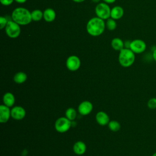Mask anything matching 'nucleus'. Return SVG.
Here are the masks:
<instances>
[{"label": "nucleus", "mask_w": 156, "mask_h": 156, "mask_svg": "<svg viewBox=\"0 0 156 156\" xmlns=\"http://www.w3.org/2000/svg\"><path fill=\"white\" fill-rule=\"evenodd\" d=\"M32 20L34 21H39L43 18V12L40 9H35L31 12Z\"/></svg>", "instance_id": "19"}, {"label": "nucleus", "mask_w": 156, "mask_h": 156, "mask_svg": "<svg viewBox=\"0 0 156 156\" xmlns=\"http://www.w3.org/2000/svg\"><path fill=\"white\" fill-rule=\"evenodd\" d=\"M117 27V24H116V21L115 20L112 18H109L108 19H107L106 20L105 22V27L109 30H114L116 29Z\"/></svg>", "instance_id": "22"}, {"label": "nucleus", "mask_w": 156, "mask_h": 156, "mask_svg": "<svg viewBox=\"0 0 156 156\" xmlns=\"http://www.w3.org/2000/svg\"><path fill=\"white\" fill-rule=\"evenodd\" d=\"M91 1H92L93 2H94V3H99L101 0H91Z\"/></svg>", "instance_id": "31"}, {"label": "nucleus", "mask_w": 156, "mask_h": 156, "mask_svg": "<svg viewBox=\"0 0 156 156\" xmlns=\"http://www.w3.org/2000/svg\"><path fill=\"white\" fill-rule=\"evenodd\" d=\"M26 115V110L21 106L16 105L11 108V117L15 120H22L25 118Z\"/></svg>", "instance_id": "10"}, {"label": "nucleus", "mask_w": 156, "mask_h": 156, "mask_svg": "<svg viewBox=\"0 0 156 156\" xmlns=\"http://www.w3.org/2000/svg\"><path fill=\"white\" fill-rule=\"evenodd\" d=\"M130 41H126L124 42V48H130Z\"/></svg>", "instance_id": "26"}, {"label": "nucleus", "mask_w": 156, "mask_h": 156, "mask_svg": "<svg viewBox=\"0 0 156 156\" xmlns=\"http://www.w3.org/2000/svg\"><path fill=\"white\" fill-rule=\"evenodd\" d=\"M73 152L77 155H82L84 154L87 151V146L82 141H76L73 147Z\"/></svg>", "instance_id": "13"}, {"label": "nucleus", "mask_w": 156, "mask_h": 156, "mask_svg": "<svg viewBox=\"0 0 156 156\" xmlns=\"http://www.w3.org/2000/svg\"><path fill=\"white\" fill-rule=\"evenodd\" d=\"M56 13L52 8H47L43 11V19L48 23H51L55 20Z\"/></svg>", "instance_id": "16"}, {"label": "nucleus", "mask_w": 156, "mask_h": 156, "mask_svg": "<svg viewBox=\"0 0 156 156\" xmlns=\"http://www.w3.org/2000/svg\"><path fill=\"white\" fill-rule=\"evenodd\" d=\"M9 20L6 16H1L0 17V29H3L5 27Z\"/></svg>", "instance_id": "24"}, {"label": "nucleus", "mask_w": 156, "mask_h": 156, "mask_svg": "<svg viewBox=\"0 0 156 156\" xmlns=\"http://www.w3.org/2000/svg\"><path fill=\"white\" fill-rule=\"evenodd\" d=\"M152 156H156V152H154V153L152 155Z\"/></svg>", "instance_id": "32"}, {"label": "nucleus", "mask_w": 156, "mask_h": 156, "mask_svg": "<svg viewBox=\"0 0 156 156\" xmlns=\"http://www.w3.org/2000/svg\"><path fill=\"white\" fill-rule=\"evenodd\" d=\"M129 49L135 54H141L146 49V44L141 39H135L131 41Z\"/></svg>", "instance_id": "8"}, {"label": "nucleus", "mask_w": 156, "mask_h": 156, "mask_svg": "<svg viewBox=\"0 0 156 156\" xmlns=\"http://www.w3.org/2000/svg\"><path fill=\"white\" fill-rule=\"evenodd\" d=\"M124 9L122 7L119 5H116L111 9L110 18L118 20L121 19L124 15Z\"/></svg>", "instance_id": "14"}, {"label": "nucleus", "mask_w": 156, "mask_h": 156, "mask_svg": "<svg viewBox=\"0 0 156 156\" xmlns=\"http://www.w3.org/2000/svg\"><path fill=\"white\" fill-rule=\"evenodd\" d=\"M104 2H105V3H107V4H113V3H114L115 1H116V0H102Z\"/></svg>", "instance_id": "27"}, {"label": "nucleus", "mask_w": 156, "mask_h": 156, "mask_svg": "<svg viewBox=\"0 0 156 156\" xmlns=\"http://www.w3.org/2000/svg\"><path fill=\"white\" fill-rule=\"evenodd\" d=\"M15 0H0L1 3L5 6H9L11 5Z\"/></svg>", "instance_id": "25"}, {"label": "nucleus", "mask_w": 156, "mask_h": 156, "mask_svg": "<svg viewBox=\"0 0 156 156\" xmlns=\"http://www.w3.org/2000/svg\"><path fill=\"white\" fill-rule=\"evenodd\" d=\"M94 11L96 16L104 20H107L110 18L111 8L108 4L104 2L98 3L95 7Z\"/></svg>", "instance_id": "4"}, {"label": "nucleus", "mask_w": 156, "mask_h": 156, "mask_svg": "<svg viewBox=\"0 0 156 156\" xmlns=\"http://www.w3.org/2000/svg\"><path fill=\"white\" fill-rule=\"evenodd\" d=\"M11 19L20 26L29 24L32 21L31 12L22 7L15 8L12 12Z\"/></svg>", "instance_id": "2"}, {"label": "nucleus", "mask_w": 156, "mask_h": 156, "mask_svg": "<svg viewBox=\"0 0 156 156\" xmlns=\"http://www.w3.org/2000/svg\"><path fill=\"white\" fill-rule=\"evenodd\" d=\"M15 1H16V2H18L19 4H23V3L26 2L27 1V0H15Z\"/></svg>", "instance_id": "29"}, {"label": "nucleus", "mask_w": 156, "mask_h": 156, "mask_svg": "<svg viewBox=\"0 0 156 156\" xmlns=\"http://www.w3.org/2000/svg\"><path fill=\"white\" fill-rule=\"evenodd\" d=\"M5 31L9 37L11 38H16L18 37L21 34L20 25L11 19L8 21L5 27Z\"/></svg>", "instance_id": "5"}, {"label": "nucleus", "mask_w": 156, "mask_h": 156, "mask_svg": "<svg viewBox=\"0 0 156 156\" xmlns=\"http://www.w3.org/2000/svg\"><path fill=\"white\" fill-rule=\"evenodd\" d=\"M135 60V54L129 48H124L119 51L118 62L124 68L131 66Z\"/></svg>", "instance_id": "3"}, {"label": "nucleus", "mask_w": 156, "mask_h": 156, "mask_svg": "<svg viewBox=\"0 0 156 156\" xmlns=\"http://www.w3.org/2000/svg\"><path fill=\"white\" fill-rule=\"evenodd\" d=\"M93 109V104L89 101H83L81 102L78 107V112L80 115L87 116L91 113Z\"/></svg>", "instance_id": "9"}, {"label": "nucleus", "mask_w": 156, "mask_h": 156, "mask_svg": "<svg viewBox=\"0 0 156 156\" xmlns=\"http://www.w3.org/2000/svg\"><path fill=\"white\" fill-rule=\"evenodd\" d=\"M108 129L114 132H118L121 129V124L120 123L116 121V120H111L110 121V122L108 124Z\"/></svg>", "instance_id": "21"}, {"label": "nucleus", "mask_w": 156, "mask_h": 156, "mask_svg": "<svg viewBox=\"0 0 156 156\" xmlns=\"http://www.w3.org/2000/svg\"><path fill=\"white\" fill-rule=\"evenodd\" d=\"M27 79V74L23 71L17 72L13 76V81L18 84H22L24 83Z\"/></svg>", "instance_id": "18"}, {"label": "nucleus", "mask_w": 156, "mask_h": 156, "mask_svg": "<svg viewBox=\"0 0 156 156\" xmlns=\"http://www.w3.org/2000/svg\"><path fill=\"white\" fill-rule=\"evenodd\" d=\"M72 121L66 116H62L57 118L54 124V127L57 132L59 133H65L68 132L71 127Z\"/></svg>", "instance_id": "6"}, {"label": "nucleus", "mask_w": 156, "mask_h": 156, "mask_svg": "<svg viewBox=\"0 0 156 156\" xmlns=\"http://www.w3.org/2000/svg\"><path fill=\"white\" fill-rule=\"evenodd\" d=\"M152 57H153L154 61L156 62V48L154 50V51L152 52Z\"/></svg>", "instance_id": "28"}, {"label": "nucleus", "mask_w": 156, "mask_h": 156, "mask_svg": "<svg viewBox=\"0 0 156 156\" xmlns=\"http://www.w3.org/2000/svg\"><path fill=\"white\" fill-rule=\"evenodd\" d=\"M147 106L149 108L154 110L156 108V98H152L149 99L147 102Z\"/></svg>", "instance_id": "23"}, {"label": "nucleus", "mask_w": 156, "mask_h": 156, "mask_svg": "<svg viewBox=\"0 0 156 156\" xmlns=\"http://www.w3.org/2000/svg\"><path fill=\"white\" fill-rule=\"evenodd\" d=\"M81 65V62L79 57L75 55L69 56L66 60V66L71 71L78 70Z\"/></svg>", "instance_id": "7"}, {"label": "nucleus", "mask_w": 156, "mask_h": 156, "mask_svg": "<svg viewBox=\"0 0 156 156\" xmlns=\"http://www.w3.org/2000/svg\"><path fill=\"white\" fill-rule=\"evenodd\" d=\"M3 104L11 108L13 107L15 102V98L13 93L10 92L5 93L2 97Z\"/></svg>", "instance_id": "15"}, {"label": "nucleus", "mask_w": 156, "mask_h": 156, "mask_svg": "<svg viewBox=\"0 0 156 156\" xmlns=\"http://www.w3.org/2000/svg\"><path fill=\"white\" fill-rule=\"evenodd\" d=\"M73 1L75 2H77V3H80V2H82L85 1V0H73Z\"/></svg>", "instance_id": "30"}, {"label": "nucleus", "mask_w": 156, "mask_h": 156, "mask_svg": "<svg viewBox=\"0 0 156 156\" xmlns=\"http://www.w3.org/2000/svg\"><path fill=\"white\" fill-rule=\"evenodd\" d=\"M105 29V22L104 20L98 17H93L87 23L86 29L89 35L93 37L101 35Z\"/></svg>", "instance_id": "1"}, {"label": "nucleus", "mask_w": 156, "mask_h": 156, "mask_svg": "<svg viewBox=\"0 0 156 156\" xmlns=\"http://www.w3.org/2000/svg\"><path fill=\"white\" fill-rule=\"evenodd\" d=\"M112 48L116 51H120L124 48V42L118 37H115L111 41Z\"/></svg>", "instance_id": "17"}, {"label": "nucleus", "mask_w": 156, "mask_h": 156, "mask_svg": "<svg viewBox=\"0 0 156 156\" xmlns=\"http://www.w3.org/2000/svg\"><path fill=\"white\" fill-rule=\"evenodd\" d=\"M95 119L97 123L101 126L108 125L110 121L108 115L103 111H99L96 114Z\"/></svg>", "instance_id": "12"}, {"label": "nucleus", "mask_w": 156, "mask_h": 156, "mask_svg": "<svg viewBox=\"0 0 156 156\" xmlns=\"http://www.w3.org/2000/svg\"><path fill=\"white\" fill-rule=\"evenodd\" d=\"M11 117V109L10 107L2 104L0 105V122H7Z\"/></svg>", "instance_id": "11"}, {"label": "nucleus", "mask_w": 156, "mask_h": 156, "mask_svg": "<svg viewBox=\"0 0 156 156\" xmlns=\"http://www.w3.org/2000/svg\"><path fill=\"white\" fill-rule=\"evenodd\" d=\"M65 116L70 121H74L77 117V111L73 107L68 108L65 111Z\"/></svg>", "instance_id": "20"}]
</instances>
